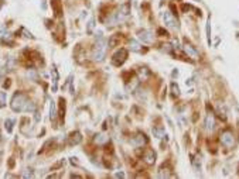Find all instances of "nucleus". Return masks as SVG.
I'll return each instance as SVG.
<instances>
[{
  "label": "nucleus",
  "instance_id": "1",
  "mask_svg": "<svg viewBox=\"0 0 239 179\" xmlns=\"http://www.w3.org/2000/svg\"><path fill=\"white\" fill-rule=\"evenodd\" d=\"M30 102L27 96H26L23 92H16L12 97V102H10V107H12L13 112L16 113H22V112H26L27 109V104Z\"/></svg>",
  "mask_w": 239,
  "mask_h": 179
},
{
  "label": "nucleus",
  "instance_id": "2",
  "mask_svg": "<svg viewBox=\"0 0 239 179\" xmlns=\"http://www.w3.org/2000/svg\"><path fill=\"white\" fill-rule=\"evenodd\" d=\"M106 41H105L102 37H99V39L96 41V44L93 45L92 49V59L96 62H102L105 59V55H106Z\"/></svg>",
  "mask_w": 239,
  "mask_h": 179
},
{
  "label": "nucleus",
  "instance_id": "3",
  "mask_svg": "<svg viewBox=\"0 0 239 179\" xmlns=\"http://www.w3.org/2000/svg\"><path fill=\"white\" fill-rule=\"evenodd\" d=\"M221 144L225 147V148H233V145H235V135H233V133L231 130H225L221 133Z\"/></svg>",
  "mask_w": 239,
  "mask_h": 179
},
{
  "label": "nucleus",
  "instance_id": "4",
  "mask_svg": "<svg viewBox=\"0 0 239 179\" xmlns=\"http://www.w3.org/2000/svg\"><path fill=\"white\" fill-rule=\"evenodd\" d=\"M126 58H127V51H126L125 48L117 49V51L113 54V57H112V65H115V67H120V65L125 64Z\"/></svg>",
  "mask_w": 239,
  "mask_h": 179
},
{
  "label": "nucleus",
  "instance_id": "5",
  "mask_svg": "<svg viewBox=\"0 0 239 179\" xmlns=\"http://www.w3.org/2000/svg\"><path fill=\"white\" fill-rule=\"evenodd\" d=\"M163 21L165 23V25L169 28H173V30H178L180 25H178V21L174 18V16L170 11H164L163 13Z\"/></svg>",
  "mask_w": 239,
  "mask_h": 179
},
{
  "label": "nucleus",
  "instance_id": "6",
  "mask_svg": "<svg viewBox=\"0 0 239 179\" xmlns=\"http://www.w3.org/2000/svg\"><path fill=\"white\" fill-rule=\"evenodd\" d=\"M132 145L133 147H136V148H140V147H143V145H146L147 143H149V140H147V137L144 135L143 133H137L135 137L132 138Z\"/></svg>",
  "mask_w": 239,
  "mask_h": 179
},
{
  "label": "nucleus",
  "instance_id": "7",
  "mask_svg": "<svg viewBox=\"0 0 239 179\" xmlns=\"http://www.w3.org/2000/svg\"><path fill=\"white\" fill-rule=\"evenodd\" d=\"M137 37H139V39H140L141 43H144V44H151L153 43V39H154V35L147 30H140L137 33Z\"/></svg>",
  "mask_w": 239,
  "mask_h": 179
},
{
  "label": "nucleus",
  "instance_id": "8",
  "mask_svg": "<svg viewBox=\"0 0 239 179\" xmlns=\"http://www.w3.org/2000/svg\"><path fill=\"white\" fill-rule=\"evenodd\" d=\"M183 49L185 51V54L188 55V57H191V58H194V59H197V58L199 57V54H198V51L195 49V47L194 45H191L190 43H184V45H183Z\"/></svg>",
  "mask_w": 239,
  "mask_h": 179
},
{
  "label": "nucleus",
  "instance_id": "9",
  "mask_svg": "<svg viewBox=\"0 0 239 179\" xmlns=\"http://www.w3.org/2000/svg\"><path fill=\"white\" fill-rule=\"evenodd\" d=\"M143 159L147 165H153L156 162V152H154V149H150V148L146 149L143 154Z\"/></svg>",
  "mask_w": 239,
  "mask_h": 179
},
{
  "label": "nucleus",
  "instance_id": "10",
  "mask_svg": "<svg viewBox=\"0 0 239 179\" xmlns=\"http://www.w3.org/2000/svg\"><path fill=\"white\" fill-rule=\"evenodd\" d=\"M82 141V135L79 131H74L69 137H68V145H77Z\"/></svg>",
  "mask_w": 239,
  "mask_h": 179
},
{
  "label": "nucleus",
  "instance_id": "11",
  "mask_svg": "<svg viewBox=\"0 0 239 179\" xmlns=\"http://www.w3.org/2000/svg\"><path fill=\"white\" fill-rule=\"evenodd\" d=\"M215 127V117H214V113L212 112H208V114H207L205 117V128L208 131H212Z\"/></svg>",
  "mask_w": 239,
  "mask_h": 179
},
{
  "label": "nucleus",
  "instance_id": "12",
  "mask_svg": "<svg viewBox=\"0 0 239 179\" xmlns=\"http://www.w3.org/2000/svg\"><path fill=\"white\" fill-rule=\"evenodd\" d=\"M117 14L120 16V18H122V20H123V18H126L129 14H130V4H129V3H123L122 6H120Z\"/></svg>",
  "mask_w": 239,
  "mask_h": 179
},
{
  "label": "nucleus",
  "instance_id": "13",
  "mask_svg": "<svg viewBox=\"0 0 239 179\" xmlns=\"http://www.w3.org/2000/svg\"><path fill=\"white\" fill-rule=\"evenodd\" d=\"M51 76H52V92H55L57 90V86H58V71L55 68H52Z\"/></svg>",
  "mask_w": 239,
  "mask_h": 179
},
{
  "label": "nucleus",
  "instance_id": "14",
  "mask_svg": "<svg viewBox=\"0 0 239 179\" xmlns=\"http://www.w3.org/2000/svg\"><path fill=\"white\" fill-rule=\"evenodd\" d=\"M57 116H58V113H57V106H55L54 102H51V104H50V118H51V122L55 123Z\"/></svg>",
  "mask_w": 239,
  "mask_h": 179
},
{
  "label": "nucleus",
  "instance_id": "15",
  "mask_svg": "<svg viewBox=\"0 0 239 179\" xmlns=\"http://www.w3.org/2000/svg\"><path fill=\"white\" fill-rule=\"evenodd\" d=\"M153 135L156 137V138H159V140L164 138V135H165L164 128H163V127H154L153 128Z\"/></svg>",
  "mask_w": 239,
  "mask_h": 179
},
{
  "label": "nucleus",
  "instance_id": "16",
  "mask_svg": "<svg viewBox=\"0 0 239 179\" xmlns=\"http://www.w3.org/2000/svg\"><path fill=\"white\" fill-rule=\"evenodd\" d=\"M137 75L140 79H143V80H146L149 76H150V71L147 69V68H139L137 69Z\"/></svg>",
  "mask_w": 239,
  "mask_h": 179
},
{
  "label": "nucleus",
  "instance_id": "17",
  "mask_svg": "<svg viewBox=\"0 0 239 179\" xmlns=\"http://www.w3.org/2000/svg\"><path fill=\"white\" fill-rule=\"evenodd\" d=\"M120 43V34H113V35H110L109 38V47H116L117 44Z\"/></svg>",
  "mask_w": 239,
  "mask_h": 179
},
{
  "label": "nucleus",
  "instance_id": "18",
  "mask_svg": "<svg viewBox=\"0 0 239 179\" xmlns=\"http://www.w3.org/2000/svg\"><path fill=\"white\" fill-rule=\"evenodd\" d=\"M129 45H130V49H132V51H135V52H141V47H140V44H139L136 39H130Z\"/></svg>",
  "mask_w": 239,
  "mask_h": 179
},
{
  "label": "nucleus",
  "instance_id": "19",
  "mask_svg": "<svg viewBox=\"0 0 239 179\" xmlns=\"http://www.w3.org/2000/svg\"><path fill=\"white\" fill-rule=\"evenodd\" d=\"M108 141H109V138H108L105 134H96L95 135V143L96 144H106Z\"/></svg>",
  "mask_w": 239,
  "mask_h": 179
},
{
  "label": "nucleus",
  "instance_id": "20",
  "mask_svg": "<svg viewBox=\"0 0 239 179\" xmlns=\"http://www.w3.org/2000/svg\"><path fill=\"white\" fill-rule=\"evenodd\" d=\"M157 176H159V178H170V176H173L171 173H170V169L169 168H160V171L159 172H157Z\"/></svg>",
  "mask_w": 239,
  "mask_h": 179
},
{
  "label": "nucleus",
  "instance_id": "21",
  "mask_svg": "<svg viewBox=\"0 0 239 179\" xmlns=\"http://www.w3.org/2000/svg\"><path fill=\"white\" fill-rule=\"evenodd\" d=\"M217 113L222 120H227V109H225V106H221L219 104V106L217 107Z\"/></svg>",
  "mask_w": 239,
  "mask_h": 179
},
{
  "label": "nucleus",
  "instance_id": "22",
  "mask_svg": "<svg viewBox=\"0 0 239 179\" xmlns=\"http://www.w3.org/2000/svg\"><path fill=\"white\" fill-rule=\"evenodd\" d=\"M13 126H14V120L13 118H7L6 122H4V128H6V131L9 134L13 131Z\"/></svg>",
  "mask_w": 239,
  "mask_h": 179
},
{
  "label": "nucleus",
  "instance_id": "23",
  "mask_svg": "<svg viewBox=\"0 0 239 179\" xmlns=\"http://www.w3.org/2000/svg\"><path fill=\"white\" fill-rule=\"evenodd\" d=\"M130 80H132V82H129L127 85H126V89H127V90H135L136 88H137V83H139V80L136 78H133V79H130Z\"/></svg>",
  "mask_w": 239,
  "mask_h": 179
},
{
  "label": "nucleus",
  "instance_id": "24",
  "mask_svg": "<svg viewBox=\"0 0 239 179\" xmlns=\"http://www.w3.org/2000/svg\"><path fill=\"white\" fill-rule=\"evenodd\" d=\"M2 43L3 44H10V45H13V38H12V35H10V34H3V37H2Z\"/></svg>",
  "mask_w": 239,
  "mask_h": 179
},
{
  "label": "nucleus",
  "instance_id": "25",
  "mask_svg": "<svg viewBox=\"0 0 239 179\" xmlns=\"http://www.w3.org/2000/svg\"><path fill=\"white\" fill-rule=\"evenodd\" d=\"M51 4H52V7L55 9V14H57V16H60V14H61V10H60V6H61V2H60V0H52V2H51Z\"/></svg>",
  "mask_w": 239,
  "mask_h": 179
},
{
  "label": "nucleus",
  "instance_id": "26",
  "mask_svg": "<svg viewBox=\"0 0 239 179\" xmlns=\"http://www.w3.org/2000/svg\"><path fill=\"white\" fill-rule=\"evenodd\" d=\"M171 94H173V97H177V96H180V88H178V85L175 82H173L171 83Z\"/></svg>",
  "mask_w": 239,
  "mask_h": 179
},
{
  "label": "nucleus",
  "instance_id": "27",
  "mask_svg": "<svg viewBox=\"0 0 239 179\" xmlns=\"http://www.w3.org/2000/svg\"><path fill=\"white\" fill-rule=\"evenodd\" d=\"M193 165H194L195 172H199V171H201V161H199L198 158H194L193 157Z\"/></svg>",
  "mask_w": 239,
  "mask_h": 179
},
{
  "label": "nucleus",
  "instance_id": "28",
  "mask_svg": "<svg viewBox=\"0 0 239 179\" xmlns=\"http://www.w3.org/2000/svg\"><path fill=\"white\" fill-rule=\"evenodd\" d=\"M93 27H95V20H93V18H91V20H89V23H88V25H86V33L92 34Z\"/></svg>",
  "mask_w": 239,
  "mask_h": 179
},
{
  "label": "nucleus",
  "instance_id": "29",
  "mask_svg": "<svg viewBox=\"0 0 239 179\" xmlns=\"http://www.w3.org/2000/svg\"><path fill=\"white\" fill-rule=\"evenodd\" d=\"M22 176H23V178H33V176H34L33 169H26V172H23Z\"/></svg>",
  "mask_w": 239,
  "mask_h": 179
},
{
  "label": "nucleus",
  "instance_id": "30",
  "mask_svg": "<svg viewBox=\"0 0 239 179\" xmlns=\"http://www.w3.org/2000/svg\"><path fill=\"white\" fill-rule=\"evenodd\" d=\"M4 104H6V93L0 92V106H4Z\"/></svg>",
  "mask_w": 239,
  "mask_h": 179
},
{
  "label": "nucleus",
  "instance_id": "31",
  "mask_svg": "<svg viewBox=\"0 0 239 179\" xmlns=\"http://www.w3.org/2000/svg\"><path fill=\"white\" fill-rule=\"evenodd\" d=\"M20 31H22V33L24 34V37H26V38H33V34H31V33H28V31L26 30L24 27H22V28H20Z\"/></svg>",
  "mask_w": 239,
  "mask_h": 179
},
{
  "label": "nucleus",
  "instance_id": "32",
  "mask_svg": "<svg viewBox=\"0 0 239 179\" xmlns=\"http://www.w3.org/2000/svg\"><path fill=\"white\" fill-rule=\"evenodd\" d=\"M207 34H208V44L211 45V28H209V23L207 25Z\"/></svg>",
  "mask_w": 239,
  "mask_h": 179
},
{
  "label": "nucleus",
  "instance_id": "33",
  "mask_svg": "<svg viewBox=\"0 0 239 179\" xmlns=\"http://www.w3.org/2000/svg\"><path fill=\"white\" fill-rule=\"evenodd\" d=\"M115 176H116V178H123V176H125V173H123V172H117Z\"/></svg>",
  "mask_w": 239,
  "mask_h": 179
},
{
  "label": "nucleus",
  "instance_id": "34",
  "mask_svg": "<svg viewBox=\"0 0 239 179\" xmlns=\"http://www.w3.org/2000/svg\"><path fill=\"white\" fill-rule=\"evenodd\" d=\"M195 2H201V0H195Z\"/></svg>",
  "mask_w": 239,
  "mask_h": 179
}]
</instances>
